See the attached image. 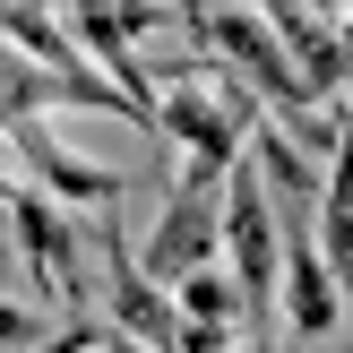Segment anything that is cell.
<instances>
[{
	"label": "cell",
	"mask_w": 353,
	"mask_h": 353,
	"mask_svg": "<svg viewBox=\"0 0 353 353\" xmlns=\"http://www.w3.org/2000/svg\"><path fill=\"white\" fill-rule=\"evenodd\" d=\"M319 250L336 268V293L353 302V112H345V138L327 155V190H319Z\"/></svg>",
	"instance_id": "cell-8"
},
{
	"label": "cell",
	"mask_w": 353,
	"mask_h": 353,
	"mask_svg": "<svg viewBox=\"0 0 353 353\" xmlns=\"http://www.w3.org/2000/svg\"><path fill=\"white\" fill-rule=\"evenodd\" d=\"M9 164H17V181H34L43 199H61V207H121V172L112 164H86V155H69L61 138L43 130V121H9Z\"/></svg>",
	"instance_id": "cell-5"
},
{
	"label": "cell",
	"mask_w": 353,
	"mask_h": 353,
	"mask_svg": "<svg viewBox=\"0 0 353 353\" xmlns=\"http://www.w3.org/2000/svg\"><path fill=\"white\" fill-rule=\"evenodd\" d=\"M216 259H224V190H181L172 181L155 233L138 241V268H147L164 293H181L190 276H207Z\"/></svg>",
	"instance_id": "cell-3"
},
{
	"label": "cell",
	"mask_w": 353,
	"mask_h": 353,
	"mask_svg": "<svg viewBox=\"0 0 353 353\" xmlns=\"http://www.w3.org/2000/svg\"><path fill=\"white\" fill-rule=\"evenodd\" d=\"M103 259H112V276H103V310H112V336H138V345H155V353H172L181 345V293H164L147 268H138V250H121V233L103 241Z\"/></svg>",
	"instance_id": "cell-6"
},
{
	"label": "cell",
	"mask_w": 353,
	"mask_h": 353,
	"mask_svg": "<svg viewBox=\"0 0 353 353\" xmlns=\"http://www.w3.org/2000/svg\"><path fill=\"white\" fill-rule=\"evenodd\" d=\"M9 241H17V259H26V276L43 293H61L69 310L86 302V250H78V233H69L61 199H43L34 181H9Z\"/></svg>",
	"instance_id": "cell-4"
},
{
	"label": "cell",
	"mask_w": 353,
	"mask_h": 353,
	"mask_svg": "<svg viewBox=\"0 0 353 353\" xmlns=\"http://www.w3.org/2000/svg\"><path fill=\"white\" fill-rule=\"evenodd\" d=\"M224 268L250 293V327H268L285 310V216H276V190L259 172V155L224 181Z\"/></svg>",
	"instance_id": "cell-2"
},
{
	"label": "cell",
	"mask_w": 353,
	"mask_h": 353,
	"mask_svg": "<svg viewBox=\"0 0 353 353\" xmlns=\"http://www.w3.org/2000/svg\"><path fill=\"white\" fill-rule=\"evenodd\" d=\"M103 336H112V327H95V319H69L61 336H43L34 353H103Z\"/></svg>",
	"instance_id": "cell-10"
},
{
	"label": "cell",
	"mask_w": 353,
	"mask_h": 353,
	"mask_svg": "<svg viewBox=\"0 0 353 353\" xmlns=\"http://www.w3.org/2000/svg\"><path fill=\"white\" fill-rule=\"evenodd\" d=\"M103 353H155V345H138V336H103Z\"/></svg>",
	"instance_id": "cell-11"
},
{
	"label": "cell",
	"mask_w": 353,
	"mask_h": 353,
	"mask_svg": "<svg viewBox=\"0 0 353 353\" xmlns=\"http://www.w3.org/2000/svg\"><path fill=\"white\" fill-rule=\"evenodd\" d=\"M181 319H190V327H241V319H250V293H241V276H233V268L190 276V285H181Z\"/></svg>",
	"instance_id": "cell-9"
},
{
	"label": "cell",
	"mask_w": 353,
	"mask_h": 353,
	"mask_svg": "<svg viewBox=\"0 0 353 353\" xmlns=\"http://www.w3.org/2000/svg\"><path fill=\"white\" fill-rule=\"evenodd\" d=\"M190 34H199L207 52H216L224 69H233L241 86H250L259 103H268V121H285V138L310 155V164H327L345 138V112H327L319 95H310L302 61L285 52V34L268 26V9H190Z\"/></svg>",
	"instance_id": "cell-1"
},
{
	"label": "cell",
	"mask_w": 353,
	"mask_h": 353,
	"mask_svg": "<svg viewBox=\"0 0 353 353\" xmlns=\"http://www.w3.org/2000/svg\"><path fill=\"white\" fill-rule=\"evenodd\" d=\"M241 353H250V345H241Z\"/></svg>",
	"instance_id": "cell-12"
},
{
	"label": "cell",
	"mask_w": 353,
	"mask_h": 353,
	"mask_svg": "<svg viewBox=\"0 0 353 353\" xmlns=\"http://www.w3.org/2000/svg\"><path fill=\"white\" fill-rule=\"evenodd\" d=\"M268 26L285 34V52L302 61L310 95L327 103V112H345V86H353V43H345V17L336 9H293V0H276Z\"/></svg>",
	"instance_id": "cell-7"
}]
</instances>
